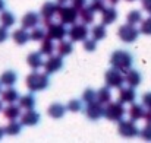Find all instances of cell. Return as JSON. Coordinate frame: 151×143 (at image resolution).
<instances>
[{
  "label": "cell",
  "mask_w": 151,
  "mask_h": 143,
  "mask_svg": "<svg viewBox=\"0 0 151 143\" xmlns=\"http://www.w3.org/2000/svg\"><path fill=\"white\" fill-rule=\"evenodd\" d=\"M132 63H134V55L126 50H116L110 55V66L123 73L132 69Z\"/></svg>",
  "instance_id": "obj_1"
},
{
  "label": "cell",
  "mask_w": 151,
  "mask_h": 143,
  "mask_svg": "<svg viewBox=\"0 0 151 143\" xmlns=\"http://www.w3.org/2000/svg\"><path fill=\"white\" fill-rule=\"evenodd\" d=\"M25 83H27V88L34 94V92H41V91L47 89L50 86V79H49V75L46 72L40 73L37 70H32L27 76Z\"/></svg>",
  "instance_id": "obj_2"
},
{
  "label": "cell",
  "mask_w": 151,
  "mask_h": 143,
  "mask_svg": "<svg viewBox=\"0 0 151 143\" xmlns=\"http://www.w3.org/2000/svg\"><path fill=\"white\" fill-rule=\"evenodd\" d=\"M126 114V108L123 107V104L120 101L117 102H109L104 105V117L110 121H119L125 117Z\"/></svg>",
  "instance_id": "obj_3"
},
{
  "label": "cell",
  "mask_w": 151,
  "mask_h": 143,
  "mask_svg": "<svg viewBox=\"0 0 151 143\" xmlns=\"http://www.w3.org/2000/svg\"><path fill=\"white\" fill-rule=\"evenodd\" d=\"M59 21L65 25H73L76 23V21L79 19V12L73 7V6H65V4H60L59 10H57V15Z\"/></svg>",
  "instance_id": "obj_4"
},
{
  "label": "cell",
  "mask_w": 151,
  "mask_h": 143,
  "mask_svg": "<svg viewBox=\"0 0 151 143\" xmlns=\"http://www.w3.org/2000/svg\"><path fill=\"white\" fill-rule=\"evenodd\" d=\"M117 37L126 43V44H131V43H135L139 37V29L135 28V25H131V23H125V25H120L119 29H117Z\"/></svg>",
  "instance_id": "obj_5"
},
{
  "label": "cell",
  "mask_w": 151,
  "mask_h": 143,
  "mask_svg": "<svg viewBox=\"0 0 151 143\" xmlns=\"http://www.w3.org/2000/svg\"><path fill=\"white\" fill-rule=\"evenodd\" d=\"M46 31H47L46 37L51 38L53 41H62V40H65V37H68V28L62 22H53L51 21L50 23L46 25Z\"/></svg>",
  "instance_id": "obj_6"
},
{
  "label": "cell",
  "mask_w": 151,
  "mask_h": 143,
  "mask_svg": "<svg viewBox=\"0 0 151 143\" xmlns=\"http://www.w3.org/2000/svg\"><path fill=\"white\" fill-rule=\"evenodd\" d=\"M104 80H106V85L109 88H117L120 89L125 83V73L111 67L110 70H107L104 73Z\"/></svg>",
  "instance_id": "obj_7"
},
{
  "label": "cell",
  "mask_w": 151,
  "mask_h": 143,
  "mask_svg": "<svg viewBox=\"0 0 151 143\" xmlns=\"http://www.w3.org/2000/svg\"><path fill=\"white\" fill-rule=\"evenodd\" d=\"M117 133L123 137H135L139 134V129L135 123V120L129 118V120H119V126H117Z\"/></svg>",
  "instance_id": "obj_8"
},
{
  "label": "cell",
  "mask_w": 151,
  "mask_h": 143,
  "mask_svg": "<svg viewBox=\"0 0 151 143\" xmlns=\"http://www.w3.org/2000/svg\"><path fill=\"white\" fill-rule=\"evenodd\" d=\"M88 35H90V29L87 28L85 23H73L68 29V37L72 43L84 41L85 38H88Z\"/></svg>",
  "instance_id": "obj_9"
},
{
  "label": "cell",
  "mask_w": 151,
  "mask_h": 143,
  "mask_svg": "<svg viewBox=\"0 0 151 143\" xmlns=\"http://www.w3.org/2000/svg\"><path fill=\"white\" fill-rule=\"evenodd\" d=\"M59 7H60V4H59L57 1H56V3H54V1H46V3L41 6L40 15H41V18H43L44 26H46L47 23H50L51 21H53V18H56Z\"/></svg>",
  "instance_id": "obj_10"
},
{
  "label": "cell",
  "mask_w": 151,
  "mask_h": 143,
  "mask_svg": "<svg viewBox=\"0 0 151 143\" xmlns=\"http://www.w3.org/2000/svg\"><path fill=\"white\" fill-rule=\"evenodd\" d=\"M43 67H44V72L47 73V75H53V73H57L59 70H62L63 69V60H62V55H49V58L44 61V64H43Z\"/></svg>",
  "instance_id": "obj_11"
},
{
  "label": "cell",
  "mask_w": 151,
  "mask_h": 143,
  "mask_svg": "<svg viewBox=\"0 0 151 143\" xmlns=\"http://www.w3.org/2000/svg\"><path fill=\"white\" fill-rule=\"evenodd\" d=\"M85 115L90 120H94V121L101 118V117H104V105L100 104L97 99L93 101V102H88L87 108H85Z\"/></svg>",
  "instance_id": "obj_12"
},
{
  "label": "cell",
  "mask_w": 151,
  "mask_h": 143,
  "mask_svg": "<svg viewBox=\"0 0 151 143\" xmlns=\"http://www.w3.org/2000/svg\"><path fill=\"white\" fill-rule=\"evenodd\" d=\"M40 121H41V115H40V112H37L34 108H32V110H25V112L21 114V123H22L24 126L34 127V126H37Z\"/></svg>",
  "instance_id": "obj_13"
},
{
  "label": "cell",
  "mask_w": 151,
  "mask_h": 143,
  "mask_svg": "<svg viewBox=\"0 0 151 143\" xmlns=\"http://www.w3.org/2000/svg\"><path fill=\"white\" fill-rule=\"evenodd\" d=\"M40 21H41V15L40 13H37V12H28V13H25L22 16L21 26L25 28V29H32V28H35L40 23Z\"/></svg>",
  "instance_id": "obj_14"
},
{
  "label": "cell",
  "mask_w": 151,
  "mask_h": 143,
  "mask_svg": "<svg viewBox=\"0 0 151 143\" xmlns=\"http://www.w3.org/2000/svg\"><path fill=\"white\" fill-rule=\"evenodd\" d=\"M142 82V76L138 70H134V69H129L128 72H125V83L131 88H137L139 86Z\"/></svg>",
  "instance_id": "obj_15"
},
{
  "label": "cell",
  "mask_w": 151,
  "mask_h": 143,
  "mask_svg": "<svg viewBox=\"0 0 151 143\" xmlns=\"http://www.w3.org/2000/svg\"><path fill=\"white\" fill-rule=\"evenodd\" d=\"M117 10L114 9V6H106L104 10L101 12V23L104 25H111L116 22L117 19Z\"/></svg>",
  "instance_id": "obj_16"
},
{
  "label": "cell",
  "mask_w": 151,
  "mask_h": 143,
  "mask_svg": "<svg viewBox=\"0 0 151 143\" xmlns=\"http://www.w3.org/2000/svg\"><path fill=\"white\" fill-rule=\"evenodd\" d=\"M137 99V92H135V88H131V86H126V88H120L119 89V101L122 104H132L134 101Z\"/></svg>",
  "instance_id": "obj_17"
},
{
  "label": "cell",
  "mask_w": 151,
  "mask_h": 143,
  "mask_svg": "<svg viewBox=\"0 0 151 143\" xmlns=\"http://www.w3.org/2000/svg\"><path fill=\"white\" fill-rule=\"evenodd\" d=\"M66 111H68L66 105H63V104H60V102H54V104H51L50 107L47 108V114L50 115L51 118H54V120L62 118V117L66 114Z\"/></svg>",
  "instance_id": "obj_18"
},
{
  "label": "cell",
  "mask_w": 151,
  "mask_h": 143,
  "mask_svg": "<svg viewBox=\"0 0 151 143\" xmlns=\"http://www.w3.org/2000/svg\"><path fill=\"white\" fill-rule=\"evenodd\" d=\"M12 40L18 44V46H25L31 38H29V34H28V29L25 28H19V29H15L12 32Z\"/></svg>",
  "instance_id": "obj_19"
},
{
  "label": "cell",
  "mask_w": 151,
  "mask_h": 143,
  "mask_svg": "<svg viewBox=\"0 0 151 143\" xmlns=\"http://www.w3.org/2000/svg\"><path fill=\"white\" fill-rule=\"evenodd\" d=\"M27 64L32 69V70H38L40 67H43L44 61H43V54L41 53H29L28 57H27Z\"/></svg>",
  "instance_id": "obj_20"
},
{
  "label": "cell",
  "mask_w": 151,
  "mask_h": 143,
  "mask_svg": "<svg viewBox=\"0 0 151 143\" xmlns=\"http://www.w3.org/2000/svg\"><path fill=\"white\" fill-rule=\"evenodd\" d=\"M21 114H22V108L19 107V104L15 105V102H13V104H9L7 107L3 108V115L7 120H16L21 117Z\"/></svg>",
  "instance_id": "obj_21"
},
{
  "label": "cell",
  "mask_w": 151,
  "mask_h": 143,
  "mask_svg": "<svg viewBox=\"0 0 151 143\" xmlns=\"http://www.w3.org/2000/svg\"><path fill=\"white\" fill-rule=\"evenodd\" d=\"M145 111H147V108H145L142 104H134V102H132L131 108L128 110V114H129V117H131L132 120L138 121V120H142V118H144Z\"/></svg>",
  "instance_id": "obj_22"
},
{
  "label": "cell",
  "mask_w": 151,
  "mask_h": 143,
  "mask_svg": "<svg viewBox=\"0 0 151 143\" xmlns=\"http://www.w3.org/2000/svg\"><path fill=\"white\" fill-rule=\"evenodd\" d=\"M18 82V75L15 70H6L0 75V83L3 86H13L15 83Z\"/></svg>",
  "instance_id": "obj_23"
},
{
  "label": "cell",
  "mask_w": 151,
  "mask_h": 143,
  "mask_svg": "<svg viewBox=\"0 0 151 143\" xmlns=\"http://www.w3.org/2000/svg\"><path fill=\"white\" fill-rule=\"evenodd\" d=\"M0 96H1V101L3 102H7V104H13V102H16L18 99H19V92L16 91V89H13V88H7V89H4L3 92H0Z\"/></svg>",
  "instance_id": "obj_24"
},
{
  "label": "cell",
  "mask_w": 151,
  "mask_h": 143,
  "mask_svg": "<svg viewBox=\"0 0 151 143\" xmlns=\"http://www.w3.org/2000/svg\"><path fill=\"white\" fill-rule=\"evenodd\" d=\"M56 51H57V54L62 55V57H66V55L72 54V51H73L72 41H66V40L59 41V44H57V47H56Z\"/></svg>",
  "instance_id": "obj_25"
},
{
  "label": "cell",
  "mask_w": 151,
  "mask_h": 143,
  "mask_svg": "<svg viewBox=\"0 0 151 143\" xmlns=\"http://www.w3.org/2000/svg\"><path fill=\"white\" fill-rule=\"evenodd\" d=\"M18 102H19V107H21L22 110H32V108L35 107V96L32 95V92H31V94H28V95L19 96Z\"/></svg>",
  "instance_id": "obj_26"
},
{
  "label": "cell",
  "mask_w": 151,
  "mask_h": 143,
  "mask_svg": "<svg viewBox=\"0 0 151 143\" xmlns=\"http://www.w3.org/2000/svg\"><path fill=\"white\" fill-rule=\"evenodd\" d=\"M56 51V46H54V41L49 38V37H46L43 41H41V47H40V53L43 54V55H51L53 53Z\"/></svg>",
  "instance_id": "obj_27"
},
{
  "label": "cell",
  "mask_w": 151,
  "mask_h": 143,
  "mask_svg": "<svg viewBox=\"0 0 151 143\" xmlns=\"http://www.w3.org/2000/svg\"><path fill=\"white\" fill-rule=\"evenodd\" d=\"M22 123L21 121H16V120H10L9 121V124L4 127V132H6V134H9V136H16V134H19L21 132H22Z\"/></svg>",
  "instance_id": "obj_28"
},
{
  "label": "cell",
  "mask_w": 151,
  "mask_h": 143,
  "mask_svg": "<svg viewBox=\"0 0 151 143\" xmlns=\"http://www.w3.org/2000/svg\"><path fill=\"white\" fill-rule=\"evenodd\" d=\"M0 23L6 28H10L16 23V18L12 12H7V10H3L0 12Z\"/></svg>",
  "instance_id": "obj_29"
},
{
  "label": "cell",
  "mask_w": 151,
  "mask_h": 143,
  "mask_svg": "<svg viewBox=\"0 0 151 143\" xmlns=\"http://www.w3.org/2000/svg\"><path fill=\"white\" fill-rule=\"evenodd\" d=\"M100 104L103 105H106V104H109L110 101H111V91H110V88L106 85V86H103L100 88L99 91H97V98H96Z\"/></svg>",
  "instance_id": "obj_30"
},
{
  "label": "cell",
  "mask_w": 151,
  "mask_h": 143,
  "mask_svg": "<svg viewBox=\"0 0 151 143\" xmlns=\"http://www.w3.org/2000/svg\"><path fill=\"white\" fill-rule=\"evenodd\" d=\"M90 34L93 35V38L96 41H101L107 37V29H106V25L104 23H100V25H96L93 26V29L90 31Z\"/></svg>",
  "instance_id": "obj_31"
},
{
  "label": "cell",
  "mask_w": 151,
  "mask_h": 143,
  "mask_svg": "<svg viewBox=\"0 0 151 143\" xmlns=\"http://www.w3.org/2000/svg\"><path fill=\"white\" fill-rule=\"evenodd\" d=\"M79 19L82 21V23L90 25V23L94 22V12H93L88 6H85L84 9L79 10Z\"/></svg>",
  "instance_id": "obj_32"
},
{
  "label": "cell",
  "mask_w": 151,
  "mask_h": 143,
  "mask_svg": "<svg viewBox=\"0 0 151 143\" xmlns=\"http://www.w3.org/2000/svg\"><path fill=\"white\" fill-rule=\"evenodd\" d=\"M141 21H142V13H141V10H131V12L126 15V22L131 23V25L141 23Z\"/></svg>",
  "instance_id": "obj_33"
},
{
  "label": "cell",
  "mask_w": 151,
  "mask_h": 143,
  "mask_svg": "<svg viewBox=\"0 0 151 143\" xmlns=\"http://www.w3.org/2000/svg\"><path fill=\"white\" fill-rule=\"evenodd\" d=\"M46 35H47V31L44 28H37V26L32 28L29 32V38L32 41H43L46 38Z\"/></svg>",
  "instance_id": "obj_34"
},
{
  "label": "cell",
  "mask_w": 151,
  "mask_h": 143,
  "mask_svg": "<svg viewBox=\"0 0 151 143\" xmlns=\"http://www.w3.org/2000/svg\"><path fill=\"white\" fill-rule=\"evenodd\" d=\"M106 0H91V3L88 4V7L94 12V13H99V12H103L104 7H106Z\"/></svg>",
  "instance_id": "obj_35"
},
{
  "label": "cell",
  "mask_w": 151,
  "mask_h": 143,
  "mask_svg": "<svg viewBox=\"0 0 151 143\" xmlns=\"http://www.w3.org/2000/svg\"><path fill=\"white\" fill-rule=\"evenodd\" d=\"M68 111L70 112H79L82 110V99H70L66 105Z\"/></svg>",
  "instance_id": "obj_36"
},
{
  "label": "cell",
  "mask_w": 151,
  "mask_h": 143,
  "mask_svg": "<svg viewBox=\"0 0 151 143\" xmlns=\"http://www.w3.org/2000/svg\"><path fill=\"white\" fill-rule=\"evenodd\" d=\"M96 98H97V91H94V89H91V88H88V89H85L84 92H82V101L84 102H93V101H96Z\"/></svg>",
  "instance_id": "obj_37"
},
{
  "label": "cell",
  "mask_w": 151,
  "mask_h": 143,
  "mask_svg": "<svg viewBox=\"0 0 151 143\" xmlns=\"http://www.w3.org/2000/svg\"><path fill=\"white\" fill-rule=\"evenodd\" d=\"M139 32L144 34V35H151V16H148L147 19H142L141 21Z\"/></svg>",
  "instance_id": "obj_38"
},
{
  "label": "cell",
  "mask_w": 151,
  "mask_h": 143,
  "mask_svg": "<svg viewBox=\"0 0 151 143\" xmlns=\"http://www.w3.org/2000/svg\"><path fill=\"white\" fill-rule=\"evenodd\" d=\"M82 47H84L85 51L93 53V51H96V50H97V41H96L94 38H85V40H84Z\"/></svg>",
  "instance_id": "obj_39"
},
{
  "label": "cell",
  "mask_w": 151,
  "mask_h": 143,
  "mask_svg": "<svg viewBox=\"0 0 151 143\" xmlns=\"http://www.w3.org/2000/svg\"><path fill=\"white\" fill-rule=\"evenodd\" d=\"M139 136H141L144 140L151 142V124H147L142 130H139Z\"/></svg>",
  "instance_id": "obj_40"
},
{
  "label": "cell",
  "mask_w": 151,
  "mask_h": 143,
  "mask_svg": "<svg viewBox=\"0 0 151 143\" xmlns=\"http://www.w3.org/2000/svg\"><path fill=\"white\" fill-rule=\"evenodd\" d=\"M70 3H72V6H73L78 12H79L81 9H84V7L88 4V3H87V0H70Z\"/></svg>",
  "instance_id": "obj_41"
},
{
  "label": "cell",
  "mask_w": 151,
  "mask_h": 143,
  "mask_svg": "<svg viewBox=\"0 0 151 143\" xmlns=\"http://www.w3.org/2000/svg\"><path fill=\"white\" fill-rule=\"evenodd\" d=\"M142 105L147 110H151V92H145L142 95Z\"/></svg>",
  "instance_id": "obj_42"
},
{
  "label": "cell",
  "mask_w": 151,
  "mask_h": 143,
  "mask_svg": "<svg viewBox=\"0 0 151 143\" xmlns=\"http://www.w3.org/2000/svg\"><path fill=\"white\" fill-rule=\"evenodd\" d=\"M7 38H9L7 28H6V26H3V25H0V44H1V43H4Z\"/></svg>",
  "instance_id": "obj_43"
},
{
  "label": "cell",
  "mask_w": 151,
  "mask_h": 143,
  "mask_svg": "<svg viewBox=\"0 0 151 143\" xmlns=\"http://www.w3.org/2000/svg\"><path fill=\"white\" fill-rule=\"evenodd\" d=\"M141 4H142V9L151 15V0H141Z\"/></svg>",
  "instance_id": "obj_44"
},
{
  "label": "cell",
  "mask_w": 151,
  "mask_h": 143,
  "mask_svg": "<svg viewBox=\"0 0 151 143\" xmlns=\"http://www.w3.org/2000/svg\"><path fill=\"white\" fill-rule=\"evenodd\" d=\"M106 1H107V3L110 4V6H114V4H117V3H119L120 0H106Z\"/></svg>",
  "instance_id": "obj_45"
},
{
  "label": "cell",
  "mask_w": 151,
  "mask_h": 143,
  "mask_svg": "<svg viewBox=\"0 0 151 143\" xmlns=\"http://www.w3.org/2000/svg\"><path fill=\"white\" fill-rule=\"evenodd\" d=\"M4 6H6V1L4 0H0V12L4 10Z\"/></svg>",
  "instance_id": "obj_46"
},
{
  "label": "cell",
  "mask_w": 151,
  "mask_h": 143,
  "mask_svg": "<svg viewBox=\"0 0 151 143\" xmlns=\"http://www.w3.org/2000/svg\"><path fill=\"white\" fill-rule=\"evenodd\" d=\"M4 134H6V132H4V129H3V127H0V139H1V137H3Z\"/></svg>",
  "instance_id": "obj_47"
},
{
  "label": "cell",
  "mask_w": 151,
  "mask_h": 143,
  "mask_svg": "<svg viewBox=\"0 0 151 143\" xmlns=\"http://www.w3.org/2000/svg\"><path fill=\"white\" fill-rule=\"evenodd\" d=\"M56 1H57L59 4H66V3H68L69 0H56Z\"/></svg>",
  "instance_id": "obj_48"
},
{
  "label": "cell",
  "mask_w": 151,
  "mask_h": 143,
  "mask_svg": "<svg viewBox=\"0 0 151 143\" xmlns=\"http://www.w3.org/2000/svg\"><path fill=\"white\" fill-rule=\"evenodd\" d=\"M3 110V104H1V101H0V111Z\"/></svg>",
  "instance_id": "obj_49"
},
{
  "label": "cell",
  "mask_w": 151,
  "mask_h": 143,
  "mask_svg": "<svg viewBox=\"0 0 151 143\" xmlns=\"http://www.w3.org/2000/svg\"><path fill=\"white\" fill-rule=\"evenodd\" d=\"M125 1H137V0H125Z\"/></svg>",
  "instance_id": "obj_50"
},
{
  "label": "cell",
  "mask_w": 151,
  "mask_h": 143,
  "mask_svg": "<svg viewBox=\"0 0 151 143\" xmlns=\"http://www.w3.org/2000/svg\"><path fill=\"white\" fill-rule=\"evenodd\" d=\"M0 92H1V83H0Z\"/></svg>",
  "instance_id": "obj_51"
}]
</instances>
